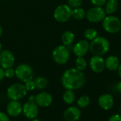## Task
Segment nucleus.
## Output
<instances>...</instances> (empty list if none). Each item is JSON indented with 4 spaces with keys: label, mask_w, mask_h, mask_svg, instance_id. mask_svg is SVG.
Masks as SVG:
<instances>
[{
    "label": "nucleus",
    "mask_w": 121,
    "mask_h": 121,
    "mask_svg": "<svg viewBox=\"0 0 121 121\" xmlns=\"http://www.w3.org/2000/svg\"><path fill=\"white\" fill-rule=\"evenodd\" d=\"M118 76L120 77V78L121 79V63L120 64V65H119V67H118Z\"/></svg>",
    "instance_id": "obj_34"
},
{
    "label": "nucleus",
    "mask_w": 121,
    "mask_h": 121,
    "mask_svg": "<svg viewBox=\"0 0 121 121\" xmlns=\"http://www.w3.org/2000/svg\"><path fill=\"white\" fill-rule=\"evenodd\" d=\"M108 121H121V116L120 114H114L108 118Z\"/></svg>",
    "instance_id": "obj_31"
},
{
    "label": "nucleus",
    "mask_w": 121,
    "mask_h": 121,
    "mask_svg": "<svg viewBox=\"0 0 121 121\" xmlns=\"http://www.w3.org/2000/svg\"><path fill=\"white\" fill-rule=\"evenodd\" d=\"M119 114L121 116V106L120 107V108H119Z\"/></svg>",
    "instance_id": "obj_39"
},
{
    "label": "nucleus",
    "mask_w": 121,
    "mask_h": 121,
    "mask_svg": "<svg viewBox=\"0 0 121 121\" xmlns=\"http://www.w3.org/2000/svg\"><path fill=\"white\" fill-rule=\"evenodd\" d=\"M24 86H25L27 91H32L35 89V86L33 79H30V80H28V81H26V82H24Z\"/></svg>",
    "instance_id": "obj_27"
},
{
    "label": "nucleus",
    "mask_w": 121,
    "mask_h": 121,
    "mask_svg": "<svg viewBox=\"0 0 121 121\" xmlns=\"http://www.w3.org/2000/svg\"><path fill=\"white\" fill-rule=\"evenodd\" d=\"M74 40H75V35L74 33L70 30H66L65 32H64L61 37V40L62 44L67 47L72 45Z\"/></svg>",
    "instance_id": "obj_18"
},
{
    "label": "nucleus",
    "mask_w": 121,
    "mask_h": 121,
    "mask_svg": "<svg viewBox=\"0 0 121 121\" xmlns=\"http://www.w3.org/2000/svg\"><path fill=\"white\" fill-rule=\"evenodd\" d=\"M82 2H83V0H67L68 5L72 9L80 7L81 5L82 4Z\"/></svg>",
    "instance_id": "obj_26"
},
{
    "label": "nucleus",
    "mask_w": 121,
    "mask_h": 121,
    "mask_svg": "<svg viewBox=\"0 0 121 121\" xmlns=\"http://www.w3.org/2000/svg\"><path fill=\"white\" fill-rule=\"evenodd\" d=\"M61 82L66 90H77L81 89L86 82L84 74L76 68L67 69L62 74Z\"/></svg>",
    "instance_id": "obj_1"
},
{
    "label": "nucleus",
    "mask_w": 121,
    "mask_h": 121,
    "mask_svg": "<svg viewBox=\"0 0 121 121\" xmlns=\"http://www.w3.org/2000/svg\"><path fill=\"white\" fill-rule=\"evenodd\" d=\"M102 26L105 31L111 34L118 33L121 29V20L115 16L109 15L106 16L102 21Z\"/></svg>",
    "instance_id": "obj_6"
},
{
    "label": "nucleus",
    "mask_w": 121,
    "mask_h": 121,
    "mask_svg": "<svg viewBox=\"0 0 121 121\" xmlns=\"http://www.w3.org/2000/svg\"><path fill=\"white\" fill-rule=\"evenodd\" d=\"M52 101L53 99L51 94L45 91H43L38 94L35 96V102L36 103V104L38 106L43 108L50 106L52 104Z\"/></svg>",
    "instance_id": "obj_13"
},
{
    "label": "nucleus",
    "mask_w": 121,
    "mask_h": 121,
    "mask_svg": "<svg viewBox=\"0 0 121 121\" xmlns=\"http://www.w3.org/2000/svg\"><path fill=\"white\" fill-rule=\"evenodd\" d=\"M53 61L60 65L66 64L70 58V52L68 48L64 45H58L52 52Z\"/></svg>",
    "instance_id": "obj_3"
},
{
    "label": "nucleus",
    "mask_w": 121,
    "mask_h": 121,
    "mask_svg": "<svg viewBox=\"0 0 121 121\" xmlns=\"http://www.w3.org/2000/svg\"><path fill=\"white\" fill-rule=\"evenodd\" d=\"M86 11L81 7L75 8L72 9V17L78 21L83 20L84 18H86Z\"/></svg>",
    "instance_id": "obj_22"
},
{
    "label": "nucleus",
    "mask_w": 121,
    "mask_h": 121,
    "mask_svg": "<svg viewBox=\"0 0 121 121\" xmlns=\"http://www.w3.org/2000/svg\"><path fill=\"white\" fill-rule=\"evenodd\" d=\"M89 67L95 73H101L106 68L105 60L101 56L93 55L89 60Z\"/></svg>",
    "instance_id": "obj_11"
},
{
    "label": "nucleus",
    "mask_w": 121,
    "mask_h": 121,
    "mask_svg": "<svg viewBox=\"0 0 121 121\" xmlns=\"http://www.w3.org/2000/svg\"><path fill=\"white\" fill-rule=\"evenodd\" d=\"M106 16V13L103 7L100 6H93L90 8L86 14V19L91 23H99L103 21V20Z\"/></svg>",
    "instance_id": "obj_8"
},
{
    "label": "nucleus",
    "mask_w": 121,
    "mask_h": 121,
    "mask_svg": "<svg viewBox=\"0 0 121 121\" xmlns=\"http://www.w3.org/2000/svg\"><path fill=\"white\" fill-rule=\"evenodd\" d=\"M27 92L24 84L16 83L9 86L6 95L8 99L11 101H19L26 96Z\"/></svg>",
    "instance_id": "obj_4"
},
{
    "label": "nucleus",
    "mask_w": 121,
    "mask_h": 121,
    "mask_svg": "<svg viewBox=\"0 0 121 121\" xmlns=\"http://www.w3.org/2000/svg\"><path fill=\"white\" fill-rule=\"evenodd\" d=\"M90 1L91 3L94 6H100V7L104 6L107 1V0H90Z\"/></svg>",
    "instance_id": "obj_29"
},
{
    "label": "nucleus",
    "mask_w": 121,
    "mask_h": 121,
    "mask_svg": "<svg viewBox=\"0 0 121 121\" xmlns=\"http://www.w3.org/2000/svg\"><path fill=\"white\" fill-rule=\"evenodd\" d=\"M73 52L77 57H84L89 51V43L87 40H79L73 47Z\"/></svg>",
    "instance_id": "obj_12"
},
{
    "label": "nucleus",
    "mask_w": 121,
    "mask_h": 121,
    "mask_svg": "<svg viewBox=\"0 0 121 121\" xmlns=\"http://www.w3.org/2000/svg\"><path fill=\"white\" fill-rule=\"evenodd\" d=\"M4 74H5V77L8 79H11L15 76V69H13L12 67L6 69H4Z\"/></svg>",
    "instance_id": "obj_28"
},
{
    "label": "nucleus",
    "mask_w": 121,
    "mask_h": 121,
    "mask_svg": "<svg viewBox=\"0 0 121 121\" xmlns=\"http://www.w3.org/2000/svg\"><path fill=\"white\" fill-rule=\"evenodd\" d=\"M99 106L104 110H110L114 105V99L111 94H104L99 96L98 99Z\"/></svg>",
    "instance_id": "obj_16"
},
{
    "label": "nucleus",
    "mask_w": 121,
    "mask_h": 121,
    "mask_svg": "<svg viewBox=\"0 0 121 121\" xmlns=\"http://www.w3.org/2000/svg\"><path fill=\"white\" fill-rule=\"evenodd\" d=\"M75 99H76L75 93L72 90H66L62 96V99L64 102L68 105L72 104L74 102Z\"/></svg>",
    "instance_id": "obj_20"
},
{
    "label": "nucleus",
    "mask_w": 121,
    "mask_h": 121,
    "mask_svg": "<svg viewBox=\"0 0 121 121\" xmlns=\"http://www.w3.org/2000/svg\"><path fill=\"white\" fill-rule=\"evenodd\" d=\"M82 116V111L79 107L69 106L64 112L63 116L66 121H77Z\"/></svg>",
    "instance_id": "obj_14"
},
{
    "label": "nucleus",
    "mask_w": 121,
    "mask_h": 121,
    "mask_svg": "<svg viewBox=\"0 0 121 121\" xmlns=\"http://www.w3.org/2000/svg\"><path fill=\"white\" fill-rule=\"evenodd\" d=\"M23 106L19 101H11L6 106V113L9 116L17 117L21 114Z\"/></svg>",
    "instance_id": "obj_15"
},
{
    "label": "nucleus",
    "mask_w": 121,
    "mask_h": 121,
    "mask_svg": "<svg viewBox=\"0 0 121 121\" xmlns=\"http://www.w3.org/2000/svg\"><path fill=\"white\" fill-rule=\"evenodd\" d=\"M2 33H3V29H2L1 26L0 25V38H1V35H2Z\"/></svg>",
    "instance_id": "obj_36"
},
{
    "label": "nucleus",
    "mask_w": 121,
    "mask_h": 121,
    "mask_svg": "<svg viewBox=\"0 0 121 121\" xmlns=\"http://www.w3.org/2000/svg\"><path fill=\"white\" fill-rule=\"evenodd\" d=\"M0 121H10L9 115L4 112L0 111Z\"/></svg>",
    "instance_id": "obj_30"
},
{
    "label": "nucleus",
    "mask_w": 121,
    "mask_h": 121,
    "mask_svg": "<svg viewBox=\"0 0 121 121\" xmlns=\"http://www.w3.org/2000/svg\"><path fill=\"white\" fill-rule=\"evenodd\" d=\"M35 96H33V95H31V96H29L28 101H35Z\"/></svg>",
    "instance_id": "obj_35"
},
{
    "label": "nucleus",
    "mask_w": 121,
    "mask_h": 121,
    "mask_svg": "<svg viewBox=\"0 0 121 121\" xmlns=\"http://www.w3.org/2000/svg\"><path fill=\"white\" fill-rule=\"evenodd\" d=\"M1 50H2V45H1V43H0V52H1Z\"/></svg>",
    "instance_id": "obj_38"
},
{
    "label": "nucleus",
    "mask_w": 121,
    "mask_h": 121,
    "mask_svg": "<svg viewBox=\"0 0 121 121\" xmlns=\"http://www.w3.org/2000/svg\"><path fill=\"white\" fill-rule=\"evenodd\" d=\"M30 121H40V119H38V118H34V119H32Z\"/></svg>",
    "instance_id": "obj_37"
},
{
    "label": "nucleus",
    "mask_w": 121,
    "mask_h": 121,
    "mask_svg": "<svg viewBox=\"0 0 121 121\" xmlns=\"http://www.w3.org/2000/svg\"><path fill=\"white\" fill-rule=\"evenodd\" d=\"M110 42L103 36H97L89 43V51L94 55L103 56L110 50Z\"/></svg>",
    "instance_id": "obj_2"
},
{
    "label": "nucleus",
    "mask_w": 121,
    "mask_h": 121,
    "mask_svg": "<svg viewBox=\"0 0 121 121\" xmlns=\"http://www.w3.org/2000/svg\"><path fill=\"white\" fill-rule=\"evenodd\" d=\"M24 116L28 119L32 120L36 118L39 113V106L35 101H28L23 106V111Z\"/></svg>",
    "instance_id": "obj_9"
},
{
    "label": "nucleus",
    "mask_w": 121,
    "mask_h": 121,
    "mask_svg": "<svg viewBox=\"0 0 121 121\" xmlns=\"http://www.w3.org/2000/svg\"><path fill=\"white\" fill-rule=\"evenodd\" d=\"M72 11V9L68 4H60L54 10L53 17L57 22L63 23L71 18Z\"/></svg>",
    "instance_id": "obj_5"
},
{
    "label": "nucleus",
    "mask_w": 121,
    "mask_h": 121,
    "mask_svg": "<svg viewBox=\"0 0 121 121\" xmlns=\"http://www.w3.org/2000/svg\"><path fill=\"white\" fill-rule=\"evenodd\" d=\"M120 64V60L116 55H109L105 60V67L109 71L117 70Z\"/></svg>",
    "instance_id": "obj_17"
},
{
    "label": "nucleus",
    "mask_w": 121,
    "mask_h": 121,
    "mask_svg": "<svg viewBox=\"0 0 121 121\" xmlns=\"http://www.w3.org/2000/svg\"><path fill=\"white\" fill-rule=\"evenodd\" d=\"M5 77L4 74V69H3L1 67H0V82Z\"/></svg>",
    "instance_id": "obj_32"
},
{
    "label": "nucleus",
    "mask_w": 121,
    "mask_h": 121,
    "mask_svg": "<svg viewBox=\"0 0 121 121\" xmlns=\"http://www.w3.org/2000/svg\"><path fill=\"white\" fill-rule=\"evenodd\" d=\"M14 55L9 50H4L0 52V67L6 69L11 68L15 64Z\"/></svg>",
    "instance_id": "obj_10"
},
{
    "label": "nucleus",
    "mask_w": 121,
    "mask_h": 121,
    "mask_svg": "<svg viewBox=\"0 0 121 121\" xmlns=\"http://www.w3.org/2000/svg\"><path fill=\"white\" fill-rule=\"evenodd\" d=\"M116 89H117V90H118L119 92H121V81L118 82V84H116Z\"/></svg>",
    "instance_id": "obj_33"
},
{
    "label": "nucleus",
    "mask_w": 121,
    "mask_h": 121,
    "mask_svg": "<svg viewBox=\"0 0 121 121\" xmlns=\"http://www.w3.org/2000/svg\"><path fill=\"white\" fill-rule=\"evenodd\" d=\"M87 61L84 57H77L75 61L76 69L79 71H84L87 67Z\"/></svg>",
    "instance_id": "obj_23"
},
{
    "label": "nucleus",
    "mask_w": 121,
    "mask_h": 121,
    "mask_svg": "<svg viewBox=\"0 0 121 121\" xmlns=\"http://www.w3.org/2000/svg\"><path fill=\"white\" fill-rule=\"evenodd\" d=\"M77 106L79 108H84L86 107H87L89 104H90V98L89 96H88L87 95H83L82 96H80L79 98V99L77 100Z\"/></svg>",
    "instance_id": "obj_25"
},
{
    "label": "nucleus",
    "mask_w": 121,
    "mask_h": 121,
    "mask_svg": "<svg viewBox=\"0 0 121 121\" xmlns=\"http://www.w3.org/2000/svg\"><path fill=\"white\" fill-rule=\"evenodd\" d=\"M34 83L35 86V89L39 90H43L48 86V81L44 77H37L34 79Z\"/></svg>",
    "instance_id": "obj_21"
},
{
    "label": "nucleus",
    "mask_w": 121,
    "mask_h": 121,
    "mask_svg": "<svg viewBox=\"0 0 121 121\" xmlns=\"http://www.w3.org/2000/svg\"><path fill=\"white\" fill-rule=\"evenodd\" d=\"M33 68L27 64H20L15 69V76L23 82L33 79Z\"/></svg>",
    "instance_id": "obj_7"
},
{
    "label": "nucleus",
    "mask_w": 121,
    "mask_h": 121,
    "mask_svg": "<svg viewBox=\"0 0 121 121\" xmlns=\"http://www.w3.org/2000/svg\"><path fill=\"white\" fill-rule=\"evenodd\" d=\"M104 6L106 13L108 15H112L117 11L118 8V1L117 0H107Z\"/></svg>",
    "instance_id": "obj_19"
},
{
    "label": "nucleus",
    "mask_w": 121,
    "mask_h": 121,
    "mask_svg": "<svg viewBox=\"0 0 121 121\" xmlns=\"http://www.w3.org/2000/svg\"><path fill=\"white\" fill-rule=\"evenodd\" d=\"M84 35L86 40H87L88 41L89 40L91 41V40H93L94 39H95L98 36V32L94 28H87L84 31Z\"/></svg>",
    "instance_id": "obj_24"
}]
</instances>
